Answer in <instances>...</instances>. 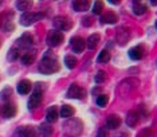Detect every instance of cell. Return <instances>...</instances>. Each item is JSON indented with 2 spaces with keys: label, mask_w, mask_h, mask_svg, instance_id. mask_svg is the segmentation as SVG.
<instances>
[{
  "label": "cell",
  "mask_w": 157,
  "mask_h": 137,
  "mask_svg": "<svg viewBox=\"0 0 157 137\" xmlns=\"http://www.w3.org/2000/svg\"><path fill=\"white\" fill-rule=\"evenodd\" d=\"M38 68L42 74L48 75V74H54L56 71H59L60 65H59L55 55H48V54H46L44 58L40 61V63H39Z\"/></svg>",
  "instance_id": "6da1fadb"
},
{
  "label": "cell",
  "mask_w": 157,
  "mask_h": 137,
  "mask_svg": "<svg viewBox=\"0 0 157 137\" xmlns=\"http://www.w3.org/2000/svg\"><path fill=\"white\" fill-rule=\"evenodd\" d=\"M62 131H63V135L67 137H77V136H79L82 132V122L79 120H77V118L69 120L63 125Z\"/></svg>",
  "instance_id": "7a4b0ae2"
},
{
  "label": "cell",
  "mask_w": 157,
  "mask_h": 137,
  "mask_svg": "<svg viewBox=\"0 0 157 137\" xmlns=\"http://www.w3.org/2000/svg\"><path fill=\"white\" fill-rule=\"evenodd\" d=\"M44 89H46L44 84H40V82H39V84H36L34 93L31 94L30 100H28V109H30V110L36 109V108L40 105L42 98H43V90H44Z\"/></svg>",
  "instance_id": "3957f363"
},
{
  "label": "cell",
  "mask_w": 157,
  "mask_h": 137,
  "mask_svg": "<svg viewBox=\"0 0 157 137\" xmlns=\"http://www.w3.org/2000/svg\"><path fill=\"white\" fill-rule=\"evenodd\" d=\"M52 24H54V27L56 28V31L62 32V31H69L71 27H73V20L70 19L69 16H56L54 18V20H52Z\"/></svg>",
  "instance_id": "277c9868"
},
{
  "label": "cell",
  "mask_w": 157,
  "mask_h": 137,
  "mask_svg": "<svg viewBox=\"0 0 157 137\" xmlns=\"http://www.w3.org/2000/svg\"><path fill=\"white\" fill-rule=\"evenodd\" d=\"M43 18V15L39 12H30V11H27V12H24L22 16H20V24L22 26H31V24L36 23V22H39Z\"/></svg>",
  "instance_id": "5b68a950"
},
{
  "label": "cell",
  "mask_w": 157,
  "mask_h": 137,
  "mask_svg": "<svg viewBox=\"0 0 157 137\" xmlns=\"http://www.w3.org/2000/svg\"><path fill=\"white\" fill-rule=\"evenodd\" d=\"M46 42L50 47H56L60 43L63 42V34L56 30H51L47 32V37H46Z\"/></svg>",
  "instance_id": "8992f818"
},
{
  "label": "cell",
  "mask_w": 157,
  "mask_h": 137,
  "mask_svg": "<svg viewBox=\"0 0 157 137\" xmlns=\"http://www.w3.org/2000/svg\"><path fill=\"white\" fill-rule=\"evenodd\" d=\"M66 96H67V98L81 100V98H83V97L86 96V92H85V89H82L81 86H78L77 84H73V85H70V88H69V90H67Z\"/></svg>",
  "instance_id": "52a82bcc"
},
{
  "label": "cell",
  "mask_w": 157,
  "mask_h": 137,
  "mask_svg": "<svg viewBox=\"0 0 157 137\" xmlns=\"http://www.w3.org/2000/svg\"><path fill=\"white\" fill-rule=\"evenodd\" d=\"M15 137H38V131L34 127H22L15 132Z\"/></svg>",
  "instance_id": "ba28073f"
},
{
  "label": "cell",
  "mask_w": 157,
  "mask_h": 137,
  "mask_svg": "<svg viewBox=\"0 0 157 137\" xmlns=\"http://www.w3.org/2000/svg\"><path fill=\"white\" fill-rule=\"evenodd\" d=\"M34 45V37L31 34H23L22 37L17 39V46H19L20 49H30L31 46Z\"/></svg>",
  "instance_id": "9c48e42d"
},
{
  "label": "cell",
  "mask_w": 157,
  "mask_h": 137,
  "mask_svg": "<svg viewBox=\"0 0 157 137\" xmlns=\"http://www.w3.org/2000/svg\"><path fill=\"white\" fill-rule=\"evenodd\" d=\"M130 39V32H129V28L126 27H121L118 32H117V42L120 43L121 46H125L126 42Z\"/></svg>",
  "instance_id": "30bf717a"
},
{
  "label": "cell",
  "mask_w": 157,
  "mask_h": 137,
  "mask_svg": "<svg viewBox=\"0 0 157 137\" xmlns=\"http://www.w3.org/2000/svg\"><path fill=\"white\" fill-rule=\"evenodd\" d=\"M144 54H145V49H144V46H134V47H132L129 50V57H130V59H133V61H138V59H141L142 57H144Z\"/></svg>",
  "instance_id": "8fae6325"
},
{
  "label": "cell",
  "mask_w": 157,
  "mask_h": 137,
  "mask_svg": "<svg viewBox=\"0 0 157 137\" xmlns=\"http://www.w3.org/2000/svg\"><path fill=\"white\" fill-rule=\"evenodd\" d=\"M85 46H86V42H85L83 38L75 37L71 39V47L75 53H82L85 50Z\"/></svg>",
  "instance_id": "7c38bea8"
},
{
  "label": "cell",
  "mask_w": 157,
  "mask_h": 137,
  "mask_svg": "<svg viewBox=\"0 0 157 137\" xmlns=\"http://www.w3.org/2000/svg\"><path fill=\"white\" fill-rule=\"evenodd\" d=\"M31 89H33V84H31L28 79H23V81H20L19 84L16 86V90L19 94H28V93L31 92Z\"/></svg>",
  "instance_id": "4fadbf2b"
},
{
  "label": "cell",
  "mask_w": 157,
  "mask_h": 137,
  "mask_svg": "<svg viewBox=\"0 0 157 137\" xmlns=\"http://www.w3.org/2000/svg\"><path fill=\"white\" fill-rule=\"evenodd\" d=\"M73 8L77 12H85L90 8V2L89 0H75V2H73Z\"/></svg>",
  "instance_id": "5bb4252c"
},
{
  "label": "cell",
  "mask_w": 157,
  "mask_h": 137,
  "mask_svg": "<svg viewBox=\"0 0 157 137\" xmlns=\"http://www.w3.org/2000/svg\"><path fill=\"white\" fill-rule=\"evenodd\" d=\"M132 10H133V14L137 16H141L144 15L146 12V10H148V7H146L145 3L142 2H133V4H132Z\"/></svg>",
  "instance_id": "9a60e30c"
},
{
  "label": "cell",
  "mask_w": 157,
  "mask_h": 137,
  "mask_svg": "<svg viewBox=\"0 0 157 137\" xmlns=\"http://www.w3.org/2000/svg\"><path fill=\"white\" fill-rule=\"evenodd\" d=\"M138 117H140V114H138L136 110L128 112V114H126V125L128 127H130V128L136 127L137 122H138Z\"/></svg>",
  "instance_id": "2e32d148"
},
{
  "label": "cell",
  "mask_w": 157,
  "mask_h": 137,
  "mask_svg": "<svg viewBox=\"0 0 157 137\" xmlns=\"http://www.w3.org/2000/svg\"><path fill=\"white\" fill-rule=\"evenodd\" d=\"M106 125H108L109 129H117L120 128L121 125V118L117 116V114H110L106 120Z\"/></svg>",
  "instance_id": "e0dca14e"
},
{
  "label": "cell",
  "mask_w": 157,
  "mask_h": 137,
  "mask_svg": "<svg viewBox=\"0 0 157 137\" xmlns=\"http://www.w3.org/2000/svg\"><path fill=\"white\" fill-rule=\"evenodd\" d=\"M59 114H58V109H56L55 106H51L50 109L47 110V113H46V120H47L48 124H54L58 120Z\"/></svg>",
  "instance_id": "ac0fdd59"
},
{
  "label": "cell",
  "mask_w": 157,
  "mask_h": 137,
  "mask_svg": "<svg viewBox=\"0 0 157 137\" xmlns=\"http://www.w3.org/2000/svg\"><path fill=\"white\" fill-rule=\"evenodd\" d=\"M3 114L6 118H12L16 116V106L15 104H6L3 108Z\"/></svg>",
  "instance_id": "d6986e66"
},
{
  "label": "cell",
  "mask_w": 157,
  "mask_h": 137,
  "mask_svg": "<svg viewBox=\"0 0 157 137\" xmlns=\"http://www.w3.org/2000/svg\"><path fill=\"white\" fill-rule=\"evenodd\" d=\"M117 20H118V16H117V14H114V12H106L105 15H102L101 18V22L102 23H106V24H114V23H117Z\"/></svg>",
  "instance_id": "ffe728a7"
},
{
  "label": "cell",
  "mask_w": 157,
  "mask_h": 137,
  "mask_svg": "<svg viewBox=\"0 0 157 137\" xmlns=\"http://www.w3.org/2000/svg\"><path fill=\"white\" fill-rule=\"evenodd\" d=\"M99 39H101V37H99V34H91L90 37L87 38V41H86V46H87V49L94 50V49L98 46Z\"/></svg>",
  "instance_id": "44dd1931"
},
{
  "label": "cell",
  "mask_w": 157,
  "mask_h": 137,
  "mask_svg": "<svg viewBox=\"0 0 157 137\" xmlns=\"http://www.w3.org/2000/svg\"><path fill=\"white\" fill-rule=\"evenodd\" d=\"M35 58H36V53L35 51H28V53H26V54H23L22 55V62H23V65H31L35 61Z\"/></svg>",
  "instance_id": "7402d4cb"
},
{
  "label": "cell",
  "mask_w": 157,
  "mask_h": 137,
  "mask_svg": "<svg viewBox=\"0 0 157 137\" xmlns=\"http://www.w3.org/2000/svg\"><path fill=\"white\" fill-rule=\"evenodd\" d=\"M39 132H40L42 137H51L52 133H54V129L50 127L48 124H42L39 127Z\"/></svg>",
  "instance_id": "603a6c76"
},
{
  "label": "cell",
  "mask_w": 157,
  "mask_h": 137,
  "mask_svg": "<svg viewBox=\"0 0 157 137\" xmlns=\"http://www.w3.org/2000/svg\"><path fill=\"white\" fill-rule=\"evenodd\" d=\"M74 114V109L70 105H63L60 108V116L63 118H70Z\"/></svg>",
  "instance_id": "cb8c5ba5"
},
{
  "label": "cell",
  "mask_w": 157,
  "mask_h": 137,
  "mask_svg": "<svg viewBox=\"0 0 157 137\" xmlns=\"http://www.w3.org/2000/svg\"><path fill=\"white\" fill-rule=\"evenodd\" d=\"M110 61V53L108 50H102L101 53H99V55L97 57V62L98 63H108Z\"/></svg>",
  "instance_id": "d4e9b609"
},
{
  "label": "cell",
  "mask_w": 157,
  "mask_h": 137,
  "mask_svg": "<svg viewBox=\"0 0 157 137\" xmlns=\"http://www.w3.org/2000/svg\"><path fill=\"white\" fill-rule=\"evenodd\" d=\"M15 6L19 11H26L27 12V10H30L31 7H33V2H24V0H20V2L15 3Z\"/></svg>",
  "instance_id": "484cf974"
},
{
  "label": "cell",
  "mask_w": 157,
  "mask_h": 137,
  "mask_svg": "<svg viewBox=\"0 0 157 137\" xmlns=\"http://www.w3.org/2000/svg\"><path fill=\"white\" fill-rule=\"evenodd\" d=\"M77 62H78V61H77V58L74 55H66L65 57V65L69 68H74V67H75Z\"/></svg>",
  "instance_id": "4316f807"
},
{
  "label": "cell",
  "mask_w": 157,
  "mask_h": 137,
  "mask_svg": "<svg viewBox=\"0 0 157 137\" xmlns=\"http://www.w3.org/2000/svg\"><path fill=\"white\" fill-rule=\"evenodd\" d=\"M19 57H20V51H19V49L17 47H12L8 51V59L10 61H16Z\"/></svg>",
  "instance_id": "83f0119b"
},
{
  "label": "cell",
  "mask_w": 157,
  "mask_h": 137,
  "mask_svg": "<svg viewBox=\"0 0 157 137\" xmlns=\"http://www.w3.org/2000/svg\"><path fill=\"white\" fill-rule=\"evenodd\" d=\"M108 102H109V97L106 96V94H99V96L97 97V105H98V106L103 108V106L108 105Z\"/></svg>",
  "instance_id": "f1b7e54d"
},
{
  "label": "cell",
  "mask_w": 157,
  "mask_h": 137,
  "mask_svg": "<svg viewBox=\"0 0 157 137\" xmlns=\"http://www.w3.org/2000/svg\"><path fill=\"white\" fill-rule=\"evenodd\" d=\"M102 10H103V2H95L94 6H93V12L95 15H99V14H102Z\"/></svg>",
  "instance_id": "f546056e"
},
{
  "label": "cell",
  "mask_w": 157,
  "mask_h": 137,
  "mask_svg": "<svg viewBox=\"0 0 157 137\" xmlns=\"http://www.w3.org/2000/svg\"><path fill=\"white\" fill-rule=\"evenodd\" d=\"M95 84H102L103 81L106 79V73L103 70H99L97 74H95Z\"/></svg>",
  "instance_id": "4dcf8cb0"
},
{
  "label": "cell",
  "mask_w": 157,
  "mask_h": 137,
  "mask_svg": "<svg viewBox=\"0 0 157 137\" xmlns=\"http://www.w3.org/2000/svg\"><path fill=\"white\" fill-rule=\"evenodd\" d=\"M11 93H12L11 88H6V89L3 90L2 93H0V96H2V97H0V98H2L3 101H7V100L10 98V96H11Z\"/></svg>",
  "instance_id": "1f68e13d"
},
{
  "label": "cell",
  "mask_w": 157,
  "mask_h": 137,
  "mask_svg": "<svg viewBox=\"0 0 157 137\" xmlns=\"http://www.w3.org/2000/svg\"><path fill=\"white\" fill-rule=\"evenodd\" d=\"M97 137H109V131L106 127H101L98 129V133H97Z\"/></svg>",
  "instance_id": "d6a6232c"
},
{
  "label": "cell",
  "mask_w": 157,
  "mask_h": 137,
  "mask_svg": "<svg viewBox=\"0 0 157 137\" xmlns=\"http://www.w3.org/2000/svg\"><path fill=\"white\" fill-rule=\"evenodd\" d=\"M4 30L6 31H8V32H11L15 30V24H13V22L12 20H7L6 22V24H4Z\"/></svg>",
  "instance_id": "836d02e7"
},
{
  "label": "cell",
  "mask_w": 157,
  "mask_h": 137,
  "mask_svg": "<svg viewBox=\"0 0 157 137\" xmlns=\"http://www.w3.org/2000/svg\"><path fill=\"white\" fill-rule=\"evenodd\" d=\"M82 20H83V24H85V26H90V24H91V19H90V18H83V19H82Z\"/></svg>",
  "instance_id": "e575fe53"
},
{
  "label": "cell",
  "mask_w": 157,
  "mask_h": 137,
  "mask_svg": "<svg viewBox=\"0 0 157 137\" xmlns=\"http://www.w3.org/2000/svg\"><path fill=\"white\" fill-rule=\"evenodd\" d=\"M114 137H128V135L126 133H124V132H120V133H116Z\"/></svg>",
  "instance_id": "d590c367"
},
{
  "label": "cell",
  "mask_w": 157,
  "mask_h": 137,
  "mask_svg": "<svg viewBox=\"0 0 157 137\" xmlns=\"http://www.w3.org/2000/svg\"><path fill=\"white\" fill-rule=\"evenodd\" d=\"M98 93H101V88H97V89H94V90H93V94H98Z\"/></svg>",
  "instance_id": "8d00e7d4"
},
{
  "label": "cell",
  "mask_w": 157,
  "mask_h": 137,
  "mask_svg": "<svg viewBox=\"0 0 157 137\" xmlns=\"http://www.w3.org/2000/svg\"><path fill=\"white\" fill-rule=\"evenodd\" d=\"M109 3H112V4H120V2H118V0H117V2H114V0H110Z\"/></svg>",
  "instance_id": "74e56055"
}]
</instances>
